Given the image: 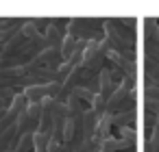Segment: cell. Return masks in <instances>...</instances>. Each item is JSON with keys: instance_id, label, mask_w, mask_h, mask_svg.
Instances as JSON below:
<instances>
[{"instance_id": "7c38bea8", "label": "cell", "mask_w": 159, "mask_h": 152, "mask_svg": "<svg viewBox=\"0 0 159 152\" xmlns=\"http://www.w3.org/2000/svg\"><path fill=\"white\" fill-rule=\"evenodd\" d=\"M144 78H146L144 87H159V63L148 57H144Z\"/></svg>"}, {"instance_id": "83f0119b", "label": "cell", "mask_w": 159, "mask_h": 152, "mask_svg": "<svg viewBox=\"0 0 159 152\" xmlns=\"http://www.w3.org/2000/svg\"><path fill=\"white\" fill-rule=\"evenodd\" d=\"M144 96H146V98H157V100H159V87H144Z\"/></svg>"}, {"instance_id": "8992f818", "label": "cell", "mask_w": 159, "mask_h": 152, "mask_svg": "<svg viewBox=\"0 0 159 152\" xmlns=\"http://www.w3.org/2000/svg\"><path fill=\"white\" fill-rule=\"evenodd\" d=\"M39 109L42 104H29L16 119V128L22 132H37V126H39Z\"/></svg>"}, {"instance_id": "44dd1931", "label": "cell", "mask_w": 159, "mask_h": 152, "mask_svg": "<svg viewBox=\"0 0 159 152\" xmlns=\"http://www.w3.org/2000/svg\"><path fill=\"white\" fill-rule=\"evenodd\" d=\"M72 96H76L85 106H92V102H94V93L89 89H85V87H74L72 89Z\"/></svg>"}, {"instance_id": "cb8c5ba5", "label": "cell", "mask_w": 159, "mask_h": 152, "mask_svg": "<svg viewBox=\"0 0 159 152\" xmlns=\"http://www.w3.org/2000/svg\"><path fill=\"white\" fill-rule=\"evenodd\" d=\"M83 87H85V89H89L94 96H98V91H100V80H98V74H92V76L83 83Z\"/></svg>"}, {"instance_id": "484cf974", "label": "cell", "mask_w": 159, "mask_h": 152, "mask_svg": "<svg viewBox=\"0 0 159 152\" xmlns=\"http://www.w3.org/2000/svg\"><path fill=\"white\" fill-rule=\"evenodd\" d=\"M48 20H50V18H29V22H31V24H33V26H35L39 33H44V31H46Z\"/></svg>"}, {"instance_id": "ffe728a7", "label": "cell", "mask_w": 159, "mask_h": 152, "mask_svg": "<svg viewBox=\"0 0 159 152\" xmlns=\"http://www.w3.org/2000/svg\"><path fill=\"white\" fill-rule=\"evenodd\" d=\"M33 135H35V132H22V135L18 137L16 150H18V152H33Z\"/></svg>"}, {"instance_id": "30bf717a", "label": "cell", "mask_w": 159, "mask_h": 152, "mask_svg": "<svg viewBox=\"0 0 159 152\" xmlns=\"http://www.w3.org/2000/svg\"><path fill=\"white\" fill-rule=\"evenodd\" d=\"M111 130H113V126H111V113H102L98 117V122H96V128H94V137L92 139H96V141L102 143L105 139L111 137Z\"/></svg>"}, {"instance_id": "9c48e42d", "label": "cell", "mask_w": 159, "mask_h": 152, "mask_svg": "<svg viewBox=\"0 0 159 152\" xmlns=\"http://www.w3.org/2000/svg\"><path fill=\"white\" fill-rule=\"evenodd\" d=\"M98 80H100V91H98V96L107 100V98L116 91V87H118V83L113 80V76H111V72H109V67H107V65L98 72Z\"/></svg>"}, {"instance_id": "4316f807", "label": "cell", "mask_w": 159, "mask_h": 152, "mask_svg": "<svg viewBox=\"0 0 159 152\" xmlns=\"http://www.w3.org/2000/svg\"><path fill=\"white\" fill-rule=\"evenodd\" d=\"M70 72H72V65H70V63H61V65H59V70H57V80H59V83H63V80L68 78V74H70Z\"/></svg>"}, {"instance_id": "4fadbf2b", "label": "cell", "mask_w": 159, "mask_h": 152, "mask_svg": "<svg viewBox=\"0 0 159 152\" xmlns=\"http://www.w3.org/2000/svg\"><path fill=\"white\" fill-rule=\"evenodd\" d=\"M18 137H20V130L16 126H11L7 132L0 135V152H7V150H13L16 143H18Z\"/></svg>"}, {"instance_id": "3957f363", "label": "cell", "mask_w": 159, "mask_h": 152, "mask_svg": "<svg viewBox=\"0 0 159 152\" xmlns=\"http://www.w3.org/2000/svg\"><path fill=\"white\" fill-rule=\"evenodd\" d=\"M22 93L26 96V102H29V104H42V100H46V98L59 100V96H61V83L33 85V87L22 89Z\"/></svg>"}, {"instance_id": "ba28073f", "label": "cell", "mask_w": 159, "mask_h": 152, "mask_svg": "<svg viewBox=\"0 0 159 152\" xmlns=\"http://www.w3.org/2000/svg\"><path fill=\"white\" fill-rule=\"evenodd\" d=\"M129 91H131V89H129L124 83H120V85L116 87V91L107 98V111H105V113H118V111L122 109V104H124Z\"/></svg>"}, {"instance_id": "ac0fdd59", "label": "cell", "mask_w": 159, "mask_h": 152, "mask_svg": "<svg viewBox=\"0 0 159 152\" xmlns=\"http://www.w3.org/2000/svg\"><path fill=\"white\" fill-rule=\"evenodd\" d=\"M118 137L124 139L129 143V148H137V141H139V132L135 128H118Z\"/></svg>"}, {"instance_id": "f1b7e54d", "label": "cell", "mask_w": 159, "mask_h": 152, "mask_svg": "<svg viewBox=\"0 0 159 152\" xmlns=\"http://www.w3.org/2000/svg\"><path fill=\"white\" fill-rule=\"evenodd\" d=\"M142 152H152V150H150V145H148V141H144V150H142Z\"/></svg>"}, {"instance_id": "6da1fadb", "label": "cell", "mask_w": 159, "mask_h": 152, "mask_svg": "<svg viewBox=\"0 0 159 152\" xmlns=\"http://www.w3.org/2000/svg\"><path fill=\"white\" fill-rule=\"evenodd\" d=\"M100 24H102V18H68L66 35H70L79 41H98V39H102Z\"/></svg>"}, {"instance_id": "603a6c76", "label": "cell", "mask_w": 159, "mask_h": 152, "mask_svg": "<svg viewBox=\"0 0 159 152\" xmlns=\"http://www.w3.org/2000/svg\"><path fill=\"white\" fill-rule=\"evenodd\" d=\"M148 145L152 152H159V117L155 119V126L150 128V139H148Z\"/></svg>"}, {"instance_id": "5b68a950", "label": "cell", "mask_w": 159, "mask_h": 152, "mask_svg": "<svg viewBox=\"0 0 159 152\" xmlns=\"http://www.w3.org/2000/svg\"><path fill=\"white\" fill-rule=\"evenodd\" d=\"M66 20L68 18H50L48 20V26L44 31L46 48H61V44L66 39Z\"/></svg>"}, {"instance_id": "7402d4cb", "label": "cell", "mask_w": 159, "mask_h": 152, "mask_svg": "<svg viewBox=\"0 0 159 152\" xmlns=\"http://www.w3.org/2000/svg\"><path fill=\"white\" fill-rule=\"evenodd\" d=\"M142 102H144V111H146V113H150L152 117H159V100H157V98H146V96H144Z\"/></svg>"}, {"instance_id": "277c9868", "label": "cell", "mask_w": 159, "mask_h": 152, "mask_svg": "<svg viewBox=\"0 0 159 152\" xmlns=\"http://www.w3.org/2000/svg\"><path fill=\"white\" fill-rule=\"evenodd\" d=\"M61 63H63V59H61V50L59 48H44L35 59H31L26 63V67H39V70L57 72Z\"/></svg>"}, {"instance_id": "f546056e", "label": "cell", "mask_w": 159, "mask_h": 152, "mask_svg": "<svg viewBox=\"0 0 159 152\" xmlns=\"http://www.w3.org/2000/svg\"><path fill=\"white\" fill-rule=\"evenodd\" d=\"M100 152H102V150H100Z\"/></svg>"}, {"instance_id": "d4e9b609", "label": "cell", "mask_w": 159, "mask_h": 152, "mask_svg": "<svg viewBox=\"0 0 159 152\" xmlns=\"http://www.w3.org/2000/svg\"><path fill=\"white\" fill-rule=\"evenodd\" d=\"M89 109L100 117V115L107 111V100H105V98H100V96H94V102H92V106H89Z\"/></svg>"}, {"instance_id": "5bb4252c", "label": "cell", "mask_w": 159, "mask_h": 152, "mask_svg": "<svg viewBox=\"0 0 159 152\" xmlns=\"http://www.w3.org/2000/svg\"><path fill=\"white\" fill-rule=\"evenodd\" d=\"M24 20L26 18H18L11 26H7V28H2V31H0V46H5L7 41H11L20 31H22V24H24Z\"/></svg>"}, {"instance_id": "2e32d148", "label": "cell", "mask_w": 159, "mask_h": 152, "mask_svg": "<svg viewBox=\"0 0 159 152\" xmlns=\"http://www.w3.org/2000/svg\"><path fill=\"white\" fill-rule=\"evenodd\" d=\"M33 152H50V137L44 132L33 135Z\"/></svg>"}, {"instance_id": "8fae6325", "label": "cell", "mask_w": 159, "mask_h": 152, "mask_svg": "<svg viewBox=\"0 0 159 152\" xmlns=\"http://www.w3.org/2000/svg\"><path fill=\"white\" fill-rule=\"evenodd\" d=\"M137 122V111H118L111 113V126L113 128H133Z\"/></svg>"}, {"instance_id": "7a4b0ae2", "label": "cell", "mask_w": 159, "mask_h": 152, "mask_svg": "<svg viewBox=\"0 0 159 152\" xmlns=\"http://www.w3.org/2000/svg\"><path fill=\"white\" fill-rule=\"evenodd\" d=\"M87 72L98 74L105 65H107V48L102 46V41H87L85 50H83V63H81Z\"/></svg>"}, {"instance_id": "52a82bcc", "label": "cell", "mask_w": 159, "mask_h": 152, "mask_svg": "<svg viewBox=\"0 0 159 152\" xmlns=\"http://www.w3.org/2000/svg\"><path fill=\"white\" fill-rule=\"evenodd\" d=\"M52 117H55V100H52V98H46V100H42L37 132L48 135V132H50V128H52Z\"/></svg>"}, {"instance_id": "e0dca14e", "label": "cell", "mask_w": 159, "mask_h": 152, "mask_svg": "<svg viewBox=\"0 0 159 152\" xmlns=\"http://www.w3.org/2000/svg\"><path fill=\"white\" fill-rule=\"evenodd\" d=\"M76 46H79V39H74V37H70V35H66V39H63V44H61V59L63 61H68L72 54H74V50H76Z\"/></svg>"}, {"instance_id": "d6986e66", "label": "cell", "mask_w": 159, "mask_h": 152, "mask_svg": "<svg viewBox=\"0 0 159 152\" xmlns=\"http://www.w3.org/2000/svg\"><path fill=\"white\" fill-rule=\"evenodd\" d=\"M137 39H142V44H144V57H148V59L159 63V44H155V41L146 39V37H137Z\"/></svg>"}, {"instance_id": "9a60e30c", "label": "cell", "mask_w": 159, "mask_h": 152, "mask_svg": "<svg viewBox=\"0 0 159 152\" xmlns=\"http://www.w3.org/2000/svg\"><path fill=\"white\" fill-rule=\"evenodd\" d=\"M26 106H29L26 96H24L22 91H16V93H13V98H11V102H9V109H7V111H9L11 115H16V119H18V115H20Z\"/></svg>"}]
</instances>
